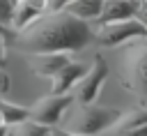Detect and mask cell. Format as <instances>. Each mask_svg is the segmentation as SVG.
Listing matches in <instances>:
<instances>
[{
    "mask_svg": "<svg viewBox=\"0 0 147 136\" xmlns=\"http://www.w3.org/2000/svg\"><path fill=\"white\" fill-rule=\"evenodd\" d=\"M94 41V30L90 23L67 14L51 12L37 18L30 28L21 32L16 39L18 51L28 55H46V53H76Z\"/></svg>",
    "mask_w": 147,
    "mask_h": 136,
    "instance_id": "cell-1",
    "label": "cell"
},
{
    "mask_svg": "<svg viewBox=\"0 0 147 136\" xmlns=\"http://www.w3.org/2000/svg\"><path fill=\"white\" fill-rule=\"evenodd\" d=\"M122 85L136 95L140 108H147V39H140L126 53Z\"/></svg>",
    "mask_w": 147,
    "mask_h": 136,
    "instance_id": "cell-2",
    "label": "cell"
},
{
    "mask_svg": "<svg viewBox=\"0 0 147 136\" xmlns=\"http://www.w3.org/2000/svg\"><path fill=\"white\" fill-rule=\"evenodd\" d=\"M122 115H124V111H119V108H108V106H96V104L83 106L80 113L74 118L69 131H74L78 136H99L103 131H110L119 122Z\"/></svg>",
    "mask_w": 147,
    "mask_h": 136,
    "instance_id": "cell-3",
    "label": "cell"
},
{
    "mask_svg": "<svg viewBox=\"0 0 147 136\" xmlns=\"http://www.w3.org/2000/svg\"><path fill=\"white\" fill-rule=\"evenodd\" d=\"M136 39H147V30L136 21H119V23H108V25H99V30L94 32V41L99 46H122V44H131Z\"/></svg>",
    "mask_w": 147,
    "mask_h": 136,
    "instance_id": "cell-4",
    "label": "cell"
},
{
    "mask_svg": "<svg viewBox=\"0 0 147 136\" xmlns=\"http://www.w3.org/2000/svg\"><path fill=\"white\" fill-rule=\"evenodd\" d=\"M74 101H76L74 95H48L30 108V120L44 127H55L64 118V113L74 106Z\"/></svg>",
    "mask_w": 147,
    "mask_h": 136,
    "instance_id": "cell-5",
    "label": "cell"
},
{
    "mask_svg": "<svg viewBox=\"0 0 147 136\" xmlns=\"http://www.w3.org/2000/svg\"><path fill=\"white\" fill-rule=\"evenodd\" d=\"M108 74H110V67H108L106 58L96 53V55H94V62L90 65L87 76H85V78L80 81V85H78V101H80L83 106L96 104V97L101 95V90H103V85H106V81H108Z\"/></svg>",
    "mask_w": 147,
    "mask_h": 136,
    "instance_id": "cell-6",
    "label": "cell"
},
{
    "mask_svg": "<svg viewBox=\"0 0 147 136\" xmlns=\"http://www.w3.org/2000/svg\"><path fill=\"white\" fill-rule=\"evenodd\" d=\"M87 71H90V65H85V62H74V60H69L51 81H53V85H51V92L48 95H67L74 85H80V81L87 76Z\"/></svg>",
    "mask_w": 147,
    "mask_h": 136,
    "instance_id": "cell-7",
    "label": "cell"
},
{
    "mask_svg": "<svg viewBox=\"0 0 147 136\" xmlns=\"http://www.w3.org/2000/svg\"><path fill=\"white\" fill-rule=\"evenodd\" d=\"M140 0H103V9L99 16V25H108V23H119V21H129L136 18V9H138Z\"/></svg>",
    "mask_w": 147,
    "mask_h": 136,
    "instance_id": "cell-8",
    "label": "cell"
},
{
    "mask_svg": "<svg viewBox=\"0 0 147 136\" xmlns=\"http://www.w3.org/2000/svg\"><path fill=\"white\" fill-rule=\"evenodd\" d=\"M69 62L67 53H46V55H30V67L37 76L53 78L64 65Z\"/></svg>",
    "mask_w": 147,
    "mask_h": 136,
    "instance_id": "cell-9",
    "label": "cell"
},
{
    "mask_svg": "<svg viewBox=\"0 0 147 136\" xmlns=\"http://www.w3.org/2000/svg\"><path fill=\"white\" fill-rule=\"evenodd\" d=\"M101 9H103V0H74L71 5H67L62 12L90 23V21H99L101 16Z\"/></svg>",
    "mask_w": 147,
    "mask_h": 136,
    "instance_id": "cell-10",
    "label": "cell"
},
{
    "mask_svg": "<svg viewBox=\"0 0 147 136\" xmlns=\"http://www.w3.org/2000/svg\"><path fill=\"white\" fill-rule=\"evenodd\" d=\"M25 120H30V108L18 106V104H9L0 99V127L9 129V127H18Z\"/></svg>",
    "mask_w": 147,
    "mask_h": 136,
    "instance_id": "cell-11",
    "label": "cell"
},
{
    "mask_svg": "<svg viewBox=\"0 0 147 136\" xmlns=\"http://www.w3.org/2000/svg\"><path fill=\"white\" fill-rule=\"evenodd\" d=\"M145 124H147V108H138V111L124 113V115L119 118V122L110 129V136H119V134L140 129V127H145Z\"/></svg>",
    "mask_w": 147,
    "mask_h": 136,
    "instance_id": "cell-12",
    "label": "cell"
},
{
    "mask_svg": "<svg viewBox=\"0 0 147 136\" xmlns=\"http://www.w3.org/2000/svg\"><path fill=\"white\" fill-rule=\"evenodd\" d=\"M48 134H51V127H44L34 120H25L14 131V136H48Z\"/></svg>",
    "mask_w": 147,
    "mask_h": 136,
    "instance_id": "cell-13",
    "label": "cell"
},
{
    "mask_svg": "<svg viewBox=\"0 0 147 136\" xmlns=\"http://www.w3.org/2000/svg\"><path fill=\"white\" fill-rule=\"evenodd\" d=\"M136 21H138V23L147 30V2H142V0L138 2V9H136Z\"/></svg>",
    "mask_w": 147,
    "mask_h": 136,
    "instance_id": "cell-14",
    "label": "cell"
},
{
    "mask_svg": "<svg viewBox=\"0 0 147 136\" xmlns=\"http://www.w3.org/2000/svg\"><path fill=\"white\" fill-rule=\"evenodd\" d=\"M71 2H74V0H51V2H48V9H51V12H62V9H64L67 5H71Z\"/></svg>",
    "mask_w": 147,
    "mask_h": 136,
    "instance_id": "cell-15",
    "label": "cell"
},
{
    "mask_svg": "<svg viewBox=\"0 0 147 136\" xmlns=\"http://www.w3.org/2000/svg\"><path fill=\"white\" fill-rule=\"evenodd\" d=\"M9 90V76L5 74V69L0 67V95H5Z\"/></svg>",
    "mask_w": 147,
    "mask_h": 136,
    "instance_id": "cell-16",
    "label": "cell"
},
{
    "mask_svg": "<svg viewBox=\"0 0 147 136\" xmlns=\"http://www.w3.org/2000/svg\"><path fill=\"white\" fill-rule=\"evenodd\" d=\"M55 136H78V134H74V131H69V129H57V131H53Z\"/></svg>",
    "mask_w": 147,
    "mask_h": 136,
    "instance_id": "cell-17",
    "label": "cell"
},
{
    "mask_svg": "<svg viewBox=\"0 0 147 136\" xmlns=\"http://www.w3.org/2000/svg\"><path fill=\"white\" fill-rule=\"evenodd\" d=\"M48 136H55V134H53V131H51V134H48Z\"/></svg>",
    "mask_w": 147,
    "mask_h": 136,
    "instance_id": "cell-18",
    "label": "cell"
},
{
    "mask_svg": "<svg viewBox=\"0 0 147 136\" xmlns=\"http://www.w3.org/2000/svg\"><path fill=\"white\" fill-rule=\"evenodd\" d=\"M7 136H14V134H7Z\"/></svg>",
    "mask_w": 147,
    "mask_h": 136,
    "instance_id": "cell-19",
    "label": "cell"
},
{
    "mask_svg": "<svg viewBox=\"0 0 147 136\" xmlns=\"http://www.w3.org/2000/svg\"><path fill=\"white\" fill-rule=\"evenodd\" d=\"M142 2H147V0H142Z\"/></svg>",
    "mask_w": 147,
    "mask_h": 136,
    "instance_id": "cell-20",
    "label": "cell"
},
{
    "mask_svg": "<svg viewBox=\"0 0 147 136\" xmlns=\"http://www.w3.org/2000/svg\"><path fill=\"white\" fill-rule=\"evenodd\" d=\"M48 2H51V0H48Z\"/></svg>",
    "mask_w": 147,
    "mask_h": 136,
    "instance_id": "cell-21",
    "label": "cell"
}]
</instances>
